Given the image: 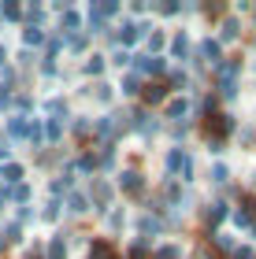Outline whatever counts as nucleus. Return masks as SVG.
I'll return each instance as SVG.
<instances>
[{
  "label": "nucleus",
  "instance_id": "obj_1",
  "mask_svg": "<svg viewBox=\"0 0 256 259\" xmlns=\"http://www.w3.org/2000/svg\"><path fill=\"white\" fill-rule=\"evenodd\" d=\"M201 52H204V56H208V60H212V63H215V56H219V49H215L212 41H204V45H201Z\"/></svg>",
  "mask_w": 256,
  "mask_h": 259
},
{
  "label": "nucleus",
  "instance_id": "obj_3",
  "mask_svg": "<svg viewBox=\"0 0 256 259\" xmlns=\"http://www.w3.org/2000/svg\"><path fill=\"white\" fill-rule=\"evenodd\" d=\"M174 255H178L174 248H160V255H156V259H174Z\"/></svg>",
  "mask_w": 256,
  "mask_h": 259
},
{
  "label": "nucleus",
  "instance_id": "obj_2",
  "mask_svg": "<svg viewBox=\"0 0 256 259\" xmlns=\"http://www.w3.org/2000/svg\"><path fill=\"white\" fill-rule=\"evenodd\" d=\"M123 185H126V189H137L141 182H137V174H123Z\"/></svg>",
  "mask_w": 256,
  "mask_h": 259
},
{
  "label": "nucleus",
  "instance_id": "obj_4",
  "mask_svg": "<svg viewBox=\"0 0 256 259\" xmlns=\"http://www.w3.org/2000/svg\"><path fill=\"white\" fill-rule=\"evenodd\" d=\"M52 259H63V244H60V241L52 244Z\"/></svg>",
  "mask_w": 256,
  "mask_h": 259
}]
</instances>
